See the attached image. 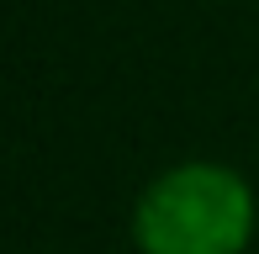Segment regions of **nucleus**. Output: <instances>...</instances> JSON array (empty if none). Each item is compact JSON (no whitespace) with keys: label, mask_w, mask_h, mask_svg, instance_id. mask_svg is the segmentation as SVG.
Listing matches in <instances>:
<instances>
[{"label":"nucleus","mask_w":259,"mask_h":254,"mask_svg":"<svg viewBox=\"0 0 259 254\" xmlns=\"http://www.w3.org/2000/svg\"><path fill=\"white\" fill-rule=\"evenodd\" d=\"M133 238L143 254H243L254 238V186L228 164H175L138 196Z\"/></svg>","instance_id":"nucleus-1"}]
</instances>
